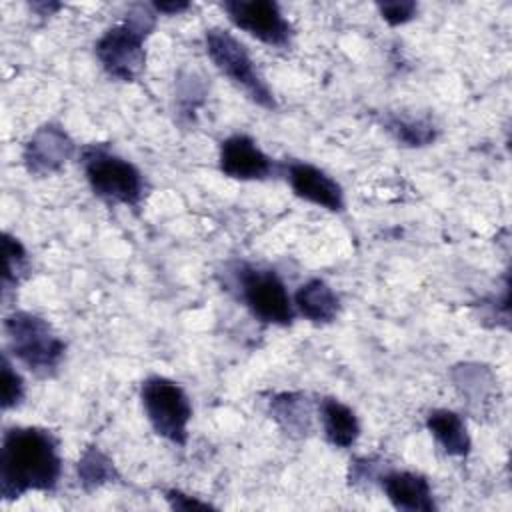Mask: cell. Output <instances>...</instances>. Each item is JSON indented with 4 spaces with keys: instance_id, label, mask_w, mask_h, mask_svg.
<instances>
[{
    "instance_id": "6da1fadb",
    "label": "cell",
    "mask_w": 512,
    "mask_h": 512,
    "mask_svg": "<svg viewBox=\"0 0 512 512\" xmlns=\"http://www.w3.org/2000/svg\"><path fill=\"white\" fill-rule=\"evenodd\" d=\"M62 476L58 438L38 426H14L2 436L0 494L4 502L28 492H54Z\"/></svg>"
},
{
    "instance_id": "7a4b0ae2",
    "label": "cell",
    "mask_w": 512,
    "mask_h": 512,
    "mask_svg": "<svg viewBox=\"0 0 512 512\" xmlns=\"http://www.w3.org/2000/svg\"><path fill=\"white\" fill-rule=\"evenodd\" d=\"M156 26L152 4H134L122 22L110 26L96 42L94 52L110 78L134 82L146 66L144 42Z\"/></svg>"
},
{
    "instance_id": "3957f363",
    "label": "cell",
    "mask_w": 512,
    "mask_h": 512,
    "mask_svg": "<svg viewBox=\"0 0 512 512\" xmlns=\"http://www.w3.org/2000/svg\"><path fill=\"white\" fill-rule=\"evenodd\" d=\"M10 354L36 376H52L66 352L50 322L34 312L14 310L2 324Z\"/></svg>"
},
{
    "instance_id": "277c9868",
    "label": "cell",
    "mask_w": 512,
    "mask_h": 512,
    "mask_svg": "<svg viewBox=\"0 0 512 512\" xmlns=\"http://www.w3.org/2000/svg\"><path fill=\"white\" fill-rule=\"evenodd\" d=\"M80 164L94 196L110 204L140 206L146 182L130 160L114 154L106 144H88L80 152Z\"/></svg>"
},
{
    "instance_id": "5b68a950",
    "label": "cell",
    "mask_w": 512,
    "mask_h": 512,
    "mask_svg": "<svg viewBox=\"0 0 512 512\" xmlns=\"http://www.w3.org/2000/svg\"><path fill=\"white\" fill-rule=\"evenodd\" d=\"M206 52L212 64L234 84L238 86L254 104L274 110L276 98L256 68L248 48L224 28H208L204 34Z\"/></svg>"
},
{
    "instance_id": "8992f818",
    "label": "cell",
    "mask_w": 512,
    "mask_h": 512,
    "mask_svg": "<svg viewBox=\"0 0 512 512\" xmlns=\"http://www.w3.org/2000/svg\"><path fill=\"white\" fill-rule=\"evenodd\" d=\"M140 400L152 430L160 438L176 446L188 442L192 404L180 384L164 376H148L140 386Z\"/></svg>"
},
{
    "instance_id": "52a82bcc",
    "label": "cell",
    "mask_w": 512,
    "mask_h": 512,
    "mask_svg": "<svg viewBox=\"0 0 512 512\" xmlns=\"http://www.w3.org/2000/svg\"><path fill=\"white\" fill-rule=\"evenodd\" d=\"M234 276L240 300L252 316L274 326H290L294 322V302L274 270L238 264Z\"/></svg>"
},
{
    "instance_id": "ba28073f",
    "label": "cell",
    "mask_w": 512,
    "mask_h": 512,
    "mask_svg": "<svg viewBox=\"0 0 512 512\" xmlns=\"http://www.w3.org/2000/svg\"><path fill=\"white\" fill-rule=\"evenodd\" d=\"M230 22L266 46L286 48L294 28L282 8L272 0H226L222 2Z\"/></svg>"
},
{
    "instance_id": "9c48e42d",
    "label": "cell",
    "mask_w": 512,
    "mask_h": 512,
    "mask_svg": "<svg viewBox=\"0 0 512 512\" xmlns=\"http://www.w3.org/2000/svg\"><path fill=\"white\" fill-rule=\"evenodd\" d=\"M76 142L56 122L38 126L22 148V162L28 174L44 178L56 174L74 156Z\"/></svg>"
},
{
    "instance_id": "30bf717a",
    "label": "cell",
    "mask_w": 512,
    "mask_h": 512,
    "mask_svg": "<svg viewBox=\"0 0 512 512\" xmlns=\"http://www.w3.org/2000/svg\"><path fill=\"white\" fill-rule=\"evenodd\" d=\"M218 166L234 180H264L274 172V160L246 134H232L220 142Z\"/></svg>"
},
{
    "instance_id": "8fae6325",
    "label": "cell",
    "mask_w": 512,
    "mask_h": 512,
    "mask_svg": "<svg viewBox=\"0 0 512 512\" xmlns=\"http://www.w3.org/2000/svg\"><path fill=\"white\" fill-rule=\"evenodd\" d=\"M284 174L298 198L330 212H342L346 208L342 186L322 168L308 162H288Z\"/></svg>"
},
{
    "instance_id": "7c38bea8",
    "label": "cell",
    "mask_w": 512,
    "mask_h": 512,
    "mask_svg": "<svg viewBox=\"0 0 512 512\" xmlns=\"http://www.w3.org/2000/svg\"><path fill=\"white\" fill-rule=\"evenodd\" d=\"M380 488L396 510L432 512L436 510L428 478L412 470H388L378 476Z\"/></svg>"
},
{
    "instance_id": "4fadbf2b",
    "label": "cell",
    "mask_w": 512,
    "mask_h": 512,
    "mask_svg": "<svg viewBox=\"0 0 512 512\" xmlns=\"http://www.w3.org/2000/svg\"><path fill=\"white\" fill-rule=\"evenodd\" d=\"M318 414L326 440L334 448H350L360 436V420L356 412L334 396H324L318 402Z\"/></svg>"
},
{
    "instance_id": "5bb4252c",
    "label": "cell",
    "mask_w": 512,
    "mask_h": 512,
    "mask_svg": "<svg viewBox=\"0 0 512 512\" xmlns=\"http://www.w3.org/2000/svg\"><path fill=\"white\" fill-rule=\"evenodd\" d=\"M294 308L314 324H330L340 312V298L322 278H310L296 290Z\"/></svg>"
},
{
    "instance_id": "9a60e30c",
    "label": "cell",
    "mask_w": 512,
    "mask_h": 512,
    "mask_svg": "<svg viewBox=\"0 0 512 512\" xmlns=\"http://www.w3.org/2000/svg\"><path fill=\"white\" fill-rule=\"evenodd\" d=\"M426 428L444 450V454L456 458H466L470 454L472 442L460 414L446 408H436L428 412Z\"/></svg>"
},
{
    "instance_id": "2e32d148",
    "label": "cell",
    "mask_w": 512,
    "mask_h": 512,
    "mask_svg": "<svg viewBox=\"0 0 512 512\" xmlns=\"http://www.w3.org/2000/svg\"><path fill=\"white\" fill-rule=\"evenodd\" d=\"M270 416L290 436H306L312 428V404L302 392H278L268 402Z\"/></svg>"
},
{
    "instance_id": "e0dca14e",
    "label": "cell",
    "mask_w": 512,
    "mask_h": 512,
    "mask_svg": "<svg viewBox=\"0 0 512 512\" xmlns=\"http://www.w3.org/2000/svg\"><path fill=\"white\" fill-rule=\"evenodd\" d=\"M76 472H78V482L86 492L96 490V488L120 478L112 458L106 452H102L98 446L84 448V452L76 464Z\"/></svg>"
},
{
    "instance_id": "ac0fdd59",
    "label": "cell",
    "mask_w": 512,
    "mask_h": 512,
    "mask_svg": "<svg viewBox=\"0 0 512 512\" xmlns=\"http://www.w3.org/2000/svg\"><path fill=\"white\" fill-rule=\"evenodd\" d=\"M382 124L400 144L410 146V148L428 146L436 140V134H438L436 126L426 118L388 114V116H384Z\"/></svg>"
},
{
    "instance_id": "d6986e66",
    "label": "cell",
    "mask_w": 512,
    "mask_h": 512,
    "mask_svg": "<svg viewBox=\"0 0 512 512\" xmlns=\"http://www.w3.org/2000/svg\"><path fill=\"white\" fill-rule=\"evenodd\" d=\"M2 248H4V260H6L2 288H4V298H6L8 292L14 290L28 272V252H26L24 244L10 232H4Z\"/></svg>"
},
{
    "instance_id": "ffe728a7",
    "label": "cell",
    "mask_w": 512,
    "mask_h": 512,
    "mask_svg": "<svg viewBox=\"0 0 512 512\" xmlns=\"http://www.w3.org/2000/svg\"><path fill=\"white\" fill-rule=\"evenodd\" d=\"M0 368H2V400H0V404H2V410H10L22 402L26 386H24L20 372L10 362L8 352L2 354Z\"/></svg>"
},
{
    "instance_id": "44dd1931",
    "label": "cell",
    "mask_w": 512,
    "mask_h": 512,
    "mask_svg": "<svg viewBox=\"0 0 512 512\" xmlns=\"http://www.w3.org/2000/svg\"><path fill=\"white\" fill-rule=\"evenodd\" d=\"M378 12L380 16L390 24V26H400L410 22L416 12H418V4L412 0H392V2H380L378 4Z\"/></svg>"
},
{
    "instance_id": "7402d4cb",
    "label": "cell",
    "mask_w": 512,
    "mask_h": 512,
    "mask_svg": "<svg viewBox=\"0 0 512 512\" xmlns=\"http://www.w3.org/2000/svg\"><path fill=\"white\" fill-rule=\"evenodd\" d=\"M166 502L170 504L172 510H208V508H214L212 504L202 502L196 496H190V494H186L182 490H176V488L166 492Z\"/></svg>"
},
{
    "instance_id": "603a6c76",
    "label": "cell",
    "mask_w": 512,
    "mask_h": 512,
    "mask_svg": "<svg viewBox=\"0 0 512 512\" xmlns=\"http://www.w3.org/2000/svg\"><path fill=\"white\" fill-rule=\"evenodd\" d=\"M188 2H154L152 8L156 10V14H180L188 8Z\"/></svg>"
}]
</instances>
